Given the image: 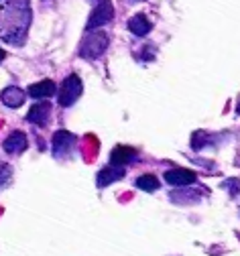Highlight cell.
<instances>
[{"label":"cell","instance_id":"cell-1","mask_svg":"<svg viewBox=\"0 0 240 256\" xmlns=\"http://www.w3.org/2000/svg\"><path fill=\"white\" fill-rule=\"evenodd\" d=\"M108 43H110V37L106 33H102V30L90 33V35H86V39L80 47V55L86 59H96L108 49Z\"/></svg>","mask_w":240,"mask_h":256},{"label":"cell","instance_id":"cell-2","mask_svg":"<svg viewBox=\"0 0 240 256\" xmlns=\"http://www.w3.org/2000/svg\"><path fill=\"white\" fill-rule=\"evenodd\" d=\"M84 92V84L78 76H70V78H65L63 84H61V90H59V104L63 108H70L76 104V100L82 96Z\"/></svg>","mask_w":240,"mask_h":256},{"label":"cell","instance_id":"cell-3","mask_svg":"<svg viewBox=\"0 0 240 256\" xmlns=\"http://www.w3.org/2000/svg\"><path fill=\"white\" fill-rule=\"evenodd\" d=\"M112 18H114L112 2H110V0H100V2L96 4V10L92 12V16H90V20H88V24H86V28H88V30H94V28H98V26L108 24Z\"/></svg>","mask_w":240,"mask_h":256},{"label":"cell","instance_id":"cell-4","mask_svg":"<svg viewBox=\"0 0 240 256\" xmlns=\"http://www.w3.org/2000/svg\"><path fill=\"white\" fill-rule=\"evenodd\" d=\"M76 140H78V138H76L72 132H67V130H57L55 136H53V154H55L57 158L67 156V154L72 152Z\"/></svg>","mask_w":240,"mask_h":256},{"label":"cell","instance_id":"cell-5","mask_svg":"<svg viewBox=\"0 0 240 256\" xmlns=\"http://www.w3.org/2000/svg\"><path fill=\"white\" fill-rule=\"evenodd\" d=\"M169 185H173V187H185V185H191L197 181V175L189 169H169L163 177Z\"/></svg>","mask_w":240,"mask_h":256},{"label":"cell","instance_id":"cell-6","mask_svg":"<svg viewBox=\"0 0 240 256\" xmlns=\"http://www.w3.org/2000/svg\"><path fill=\"white\" fill-rule=\"evenodd\" d=\"M124 175H126V167H120V165H112V163H110L108 167H104V169L98 173L96 185H98V187H106V185H110V183L120 181Z\"/></svg>","mask_w":240,"mask_h":256},{"label":"cell","instance_id":"cell-7","mask_svg":"<svg viewBox=\"0 0 240 256\" xmlns=\"http://www.w3.org/2000/svg\"><path fill=\"white\" fill-rule=\"evenodd\" d=\"M49 116H51V104L49 102H39V104H35L29 110L27 120L33 122V124H37V126H45L49 122Z\"/></svg>","mask_w":240,"mask_h":256},{"label":"cell","instance_id":"cell-8","mask_svg":"<svg viewBox=\"0 0 240 256\" xmlns=\"http://www.w3.org/2000/svg\"><path fill=\"white\" fill-rule=\"evenodd\" d=\"M132 161H136V150H134L132 146H116V148L110 152V163H112V165L126 167V165H130Z\"/></svg>","mask_w":240,"mask_h":256},{"label":"cell","instance_id":"cell-9","mask_svg":"<svg viewBox=\"0 0 240 256\" xmlns=\"http://www.w3.org/2000/svg\"><path fill=\"white\" fill-rule=\"evenodd\" d=\"M0 98H3V104H7L9 108H19L25 104V92L17 86H11L0 94Z\"/></svg>","mask_w":240,"mask_h":256},{"label":"cell","instance_id":"cell-10","mask_svg":"<svg viewBox=\"0 0 240 256\" xmlns=\"http://www.w3.org/2000/svg\"><path fill=\"white\" fill-rule=\"evenodd\" d=\"M151 28H153V24H151V20H149L145 14H136V16H132V18L128 20V30H130L132 35H136V37L149 35Z\"/></svg>","mask_w":240,"mask_h":256},{"label":"cell","instance_id":"cell-11","mask_svg":"<svg viewBox=\"0 0 240 256\" xmlns=\"http://www.w3.org/2000/svg\"><path fill=\"white\" fill-rule=\"evenodd\" d=\"M5 150L9 152V154H21L25 148H27V136H25V132H21V130H17V132H13L7 140H5Z\"/></svg>","mask_w":240,"mask_h":256},{"label":"cell","instance_id":"cell-12","mask_svg":"<svg viewBox=\"0 0 240 256\" xmlns=\"http://www.w3.org/2000/svg\"><path fill=\"white\" fill-rule=\"evenodd\" d=\"M55 84L51 80H43L39 84H33L29 88V94L33 96V98H51V96L55 94Z\"/></svg>","mask_w":240,"mask_h":256},{"label":"cell","instance_id":"cell-13","mask_svg":"<svg viewBox=\"0 0 240 256\" xmlns=\"http://www.w3.org/2000/svg\"><path fill=\"white\" fill-rule=\"evenodd\" d=\"M134 183H136V187H139V189L149 191V194L157 191V189H159V185H161V181H159L155 175H141V177L136 179Z\"/></svg>","mask_w":240,"mask_h":256},{"label":"cell","instance_id":"cell-14","mask_svg":"<svg viewBox=\"0 0 240 256\" xmlns=\"http://www.w3.org/2000/svg\"><path fill=\"white\" fill-rule=\"evenodd\" d=\"M205 142H210V136L205 134L203 130H195V132L191 134V146H193V150H199Z\"/></svg>","mask_w":240,"mask_h":256},{"label":"cell","instance_id":"cell-15","mask_svg":"<svg viewBox=\"0 0 240 256\" xmlns=\"http://www.w3.org/2000/svg\"><path fill=\"white\" fill-rule=\"evenodd\" d=\"M9 179H11V169H9L5 163H0V187L7 185Z\"/></svg>","mask_w":240,"mask_h":256},{"label":"cell","instance_id":"cell-16","mask_svg":"<svg viewBox=\"0 0 240 256\" xmlns=\"http://www.w3.org/2000/svg\"><path fill=\"white\" fill-rule=\"evenodd\" d=\"M3 59H5V51H3V49H0V61H3Z\"/></svg>","mask_w":240,"mask_h":256},{"label":"cell","instance_id":"cell-17","mask_svg":"<svg viewBox=\"0 0 240 256\" xmlns=\"http://www.w3.org/2000/svg\"><path fill=\"white\" fill-rule=\"evenodd\" d=\"M236 112H238V114H240V102H238V108H236Z\"/></svg>","mask_w":240,"mask_h":256}]
</instances>
